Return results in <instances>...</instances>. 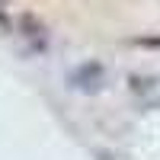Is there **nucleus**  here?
I'll return each instance as SVG.
<instances>
[{
	"label": "nucleus",
	"mask_w": 160,
	"mask_h": 160,
	"mask_svg": "<svg viewBox=\"0 0 160 160\" xmlns=\"http://www.w3.org/2000/svg\"><path fill=\"white\" fill-rule=\"evenodd\" d=\"M0 26L7 29V13H3V0H0Z\"/></svg>",
	"instance_id": "3"
},
{
	"label": "nucleus",
	"mask_w": 160,
	"mask_h": 160,
	"mask_svg": "<svg viewBox=\"0 0 160 160\" xmlns=\"http://www.w3.org/2000/svg\"><path fill=\"white\" fill-rule=\"evenodd\" d=\"M19 29H22L26 38H38V45L45 42V29H42V22L35 16H19Z\"/></svg>",
	"instance_id": "2"
},
{
	"label": "nucleus",
	"mask_w": 160,
	"mask_h": 160,
	"mask_svg": "<svg viewBox=\"0 0 160 160\" xmlns=\"http://www.w3.org/2000/svg\"><path fill=\"white\" fill-rule=\"evenodd\" d=\"M71 83L77 90H83V93H96L106 83V71L99 68V64H83L77 74H71Z\"/></svg>",
	"instance_id": "1"
}]
</instances>
